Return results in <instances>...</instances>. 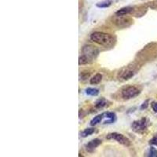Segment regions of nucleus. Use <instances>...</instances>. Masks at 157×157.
Segmentation results:
<instances>
[{"mask_svg": "<svg viewBox=\"0 0 157 157\" xmlns=\"http://www.w3.org/2000/svg\"><path fill=\"white\" fill-rule=\"evenodd\" d=\"M112 0H105L103 2H98L97 4V6L99 8H107V7H109L112 5Z\"/></svg>", "mask_w": 157, "mask_h": 157, "instance_id": "13", "label": "nucleus"}, {"mask_svg": "<svg viewBox=\"0 0 157 157\" xmlns=\"http://www.w3.org/2000/svg\"><path fill=\"white\" fill-rule=\"evenodd\" d=\"M90 39L98 45H101L106 48L113 47L116 42V38L112 36L111 34L98 32V31L93 32L90 35Z\"/></svg>", "mask_w": 157, "mask_h": 157, "instance_id": "1", "label": "nucleus"}, {"mask_svg": "<svg viewBox=\"0 0 157 157\" xmlns=\"http://www.w3.org/2000/svg\"><path fill=\"white\" fill-rule=\"evenodd\" d=\"M131 21H130L128 18H124V17H120V18H118L116 21V24L118 27H128L131 24Z\"/></svg>", "mask_w": 157, "mask_h": 157, "instance_id": "7", "label": "nucleus"}, {"mask_svg": "<svg viewBox=\"0 0 157 157\" xmlns=\"http://www.w3.org/2000/svg\"><path fill=\"white\" fill-rule=\"evenodd\" d=\"M139 93H140V90L137 87H134V86H128V87L123 89L121 95L123 99L129 100L137 97Z\"/></svg>", "mask_w": 157, "mask_h": 157, "instance_id": "2", "label": "nucleus"}, {"mask_svg": "<svg viewBox=\"0 0 157 157\" xmlns=\"http://www.w3.org/2000/svg\"><path fill=\"white\" fill-rule=\"evenodd\" d=\"M152 108H153V110L155 112H157V102H153L152 104Z\"/></svg>", "mask_w": 157, "mask_h": 157, "instance_id": "21", "label": "nucleus"}, {"mask_svg": "<svg viewBox=\"0 0 157 157\" xmlns=\"http://www.w3.org/2000/svg\"><path fill=\"white\" fill-rule=\"evenodd\" d=\"M148 156L151 157H157V149H156L153 147H151L149 149V155Z\"/></svg>", "mask_w": 157, "mask_h": 157, "instance_id": "18", "label": "nucleus"}, {"mask_svg": "<svg viewBox=\"0 0 157 157\" xmlns=\"http://www.w3.org/2000/svg\"><path fill=\"white\" fill-rule=\"evenodd\" d=\"M90 61L87 58V57L85 56V55H82L81 57H79V59H78V64H86L87 63H90Z\"/></svg>", "mask_w": 157, "mask_h": 157, "instance_id": "17", "label": "nucleus"}, {"mask_svg": "<svg viewBox=\"0 0 157 157\" xmlns=\"http://www.w3.org/2000/svg\"><path fill=\"white\" fill-rule=\"evenodd\" d=\"M148 106H149V100L145 101V102H144V103L141 105V110L145 109V108H148Z\"/></svg>", "mask_w": 157, "mask_h": 157, "instance_id": "20", "label": "nucleus"}, {"mask_svg": "<svg viewBox=\"0 0 157 157\" xmlns=\"http://www.w3.org/2000/svg\"><path fill=\"white\" fill-rule=\"evenodd\" d=\"M83 55L87 57L90 61H92L98 54V50L92 46H85L83 49Z\"/></svg>", "mask_w": 157, "mask_h": 157, "instance_id": "5", "label": "nucleus"}, {"mask_svg": "<svg viewBox=\"0 0 157 157\" xmlns=\"http://www.w3.org/2000/svg\"><path fill=\"white\" fill-rule=\"evenodd\" d=\"M86 93L90 96H97L99 93V90L95 88H87L86 90Z\"/></svg>", "mask_w": 157, "mask_h": 157, "instance_id": "16", "label": "nucleus"}, {"mask_svg": "<svg viewBox=\"0 0 157 157\" xmlns=\"http://www.w3.org/2000/svg\"><path fill=\"white\" fill-rule=\"evenodd\" d=\"M149 144H150V145H156L157 146V135H156V136L153 137V138L150 140V141H149Z\"/></svg>", "mask_w": 157, "mask_h": 157, "instance_id": "19", "label": "nucleus"}, {"mask_svg": "<svg viewBox=\"0 0 157 157\" xmlns=\"http://www.w3.org/2000/svg\"><path fill=\"white\" fill-rule=\"evenodd\" d=\"M107 103L108 101H106L105 98H101V99L97 100V102H96L95 104V107L97 108H102L107 105Z\"/></svg>", "mask_w": 157, "mask_h": 157, "instance_id": "15", "label": "nucleus"}, {"mask_svg": "<svg viewBox=\"0 0 157 157\" xmlns=\"http://www.w3.org/2000/svg\"><path fill=\"white\" fill-rule=\"evenodd\" d=\"M107 139H112V140L116 141L117 142H119L121 145H124V146H130V141L126 137L123 136L121 134H118V133H111L107 135Z\"/></svg>", "mask_w": 157, "mask_h": 157, "instance_id": "4", "label": "nucleus"}, {"mask_svg": "<svg viewBox=\"0 0 157 157\" xmlns=\"http://www.w3.org/2000/svg\"><path fill=\"white\" fill-rule=\"evenodd\" d=\"M105 117V113H102L101 115H98V116H95L93 118V120L90 121V125L91 126H95L97 124H98L99 123L101 122V120H103V118Z\"/></svg>", "mask_w": 157, "mask_h": 157, "instance_id": "11", "label": "nucleus"}, {"mask_svg": "<svg viewBox=\"0 0 157 157\" xmlns=\"http://www.w3.org/2000/svg\"><path fill=\"white\" fill-rule=\"evenodd\" d=\"M149 120L146 118H142L139 120L133 122L131 124V128L134 131L137 133H140L141 131L146 130L149 126Z\"/></svg>", "mask_w": 157, "mask_h": 157, "instance_id": "3", "label": "nucleus"}, {"mask_svg": "<svg viewBox=\"0 0 157 157\" xmlns=\"http://www.w3.org/2000/svg\"><path fill=\"white\" fill-rule=\"evenodd\" d=\"M105 117L108 118V120H106L105 122L104 123L105 124H108V123H112L116 121V114L114 112H108L105 113Z\"/></svg>", "mask_w": 157, "mask_h": 157, "instance_id": "9", "label": "nucleus"}, {"mask_svg": "<svg viewBox=\"0 0 157 157\" xmlns=\"http://www.w3.org/2000/svg\"><path fill=\"white\" fill-rule=\"evenodd\" d=\"M132 7H124V8L120 9L118 11L116 12V15L117 17H123V16H125V15L128 14L130 12H132Z\"/></svg>", "mask_w": 157, "mask_h": 157, "instance_id": "8", "label": "nucleus"}, {"mask_svg": "<svg viewBox=\"0 0 157 157\" xmlns=\"http://www.w3.org/2000/svg\"><path fill=\"white\" fill-rule=\"evenodd\" d=\"M94 132H95V129L94 128L85 129L83 131L81 132V136L83 137V138H87V137L90 136V135H91Z\"/></svg>", "mask_w": 157, "mask_h": 157, "instance_id": "14", "label": "nucleus"}, {"mask_svg": "<svg viewBox=\"0 0 157 157\" xmlns=\"http://www.w3.org/2000/svg\"><path fill=\"white\" fill-rule=\"evenodd\" d=\"M101 144V140L100 139H93V140L90 141V142H88L86 145V150L87 152H90V153H92L93 152V150L97 148V147L99 146Z\"/></svg>", "mask_w": 157, "mask_h": 157, "instance_id": "6", "label": "nucleus"}, {"mask_svg": "<svg viewBox=\"0 0 157 157\" xmlns=\"http://www.w3.org/2000/svg\"><path fill=\"white\" fill-rule=\"evenodd\" d=\"M101 80H102V75L97 73V74L94 75V76H93L90 78V84L96 85V84H98L99 83H101Z\"/></svg>", "mask_w": 157, "mask_h": 157, "instance_id": "10", "label": "nucleus"}, {"mask_svg": "<svg viewBox=\"0 0 157 157\" xmlns=\"http://www.w3.org/2000/svg\"><path fill=\"white\" fill-rule=\"evenodd\" d=\"M135 75V72L132 70H126L122 74V78H123V80H128L130 78H132Z\"/></svg>", "mask_w": 157, "mask_h": 157, "instance_id": "12", "label": "nucleus"}]
</instances>
